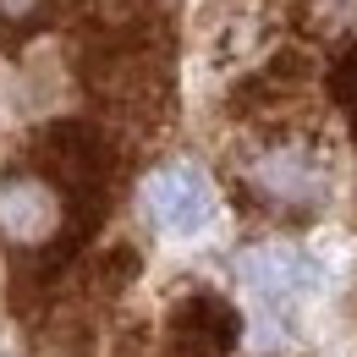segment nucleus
Wrapping results in <instances>:
<instances>
[{
  "mask_svg": "<svg viewBox=\"0 0 357 357\" xmlns=\"http://www.w3.org/2000/svg\"><path fill=\"white\" fill-rule=\"evenodd\" d=\"M83 83L99 105L132 121H165L171 116V55L143 28H116L83 55Z\"/></svg>",
  "mask_w": 357,
  "mask_h": 357,
  "instance_id": "f03ea898",
  "label": "nucleus"
},
{
  "mask_svg": "<svg viewBox=\"0 0 357 357\" xmlns=\"http://www.w3.org/2000/svg\"><path fill=\"white\" fill-rule=\"evenodd\" d=\"M61 6L66 0H0V45L6 50L28 45L33 33H45L50 22L61 17Z\"/></svg>",
  "mask_w": 357,
  "mask_h": 357,
  "instance_id": "6e6552de",
  "label": "nucleus"
},
{
  "mask_svg": "<svg viewBox=\"0 0 357 357\" xmlns=\"http://www.w3.org/2000/svg\"><path fill=\"white\" fill-rule=\"evenodd\" d=\"M236 269H242V280H248L259 297H308L313 286L324 280L319 264H313L303 248H291V242L253 248V253H242V259H236Z\"/></svg>",
  "mask_w": 357,
  "mask_h": 357,
  "instance_id": "423d86ee",
  "label": "nucleus"
},
{
  "mask_svg": "<svg viewBox=\"0 0 357 357\" xmlns=\"http://www.w3.org/2000/svg\"><path fill=\"white\" fill-rule=\"evenodd\" d=\"M0 231L22 248H45L61 231V198L45 176L22 171V176L0 181Z\"/></svg>",
  "mask_w": 357,
  "mask_h": 357,
  "instance_id": "39448f33",
  "label": "nucleus"
},
{
  "mask_svg": "<svg viewBox=\"0 0 357 357\" xmlns=\"http://www.w3.org/2000/svg\"><path fill=\"white\" fill-rule=\"evenodd\" d=\"M335 171L324 160V149L308 137H264L259 149H248L236 160V192L242 204H253L259 215L275 220H313L330 204Z\"/></svg>",
  "mask_w": 357,
  "mask_h": 357,
  "instance_id": "f257e3e1",
  "label": "nucleus"
},
{
  "mask_svg": "<svg viewBox=\"0 0 357 357\" xmlns=\"http://www.w3.org/2000/svg\"><path fill=\"white\" fill-rule=\"evenodd\" d=\"M137 269H143V253L127 248V242H116V248H99L83 269V286H89L99 303H110V297H121L127 286L137 280Z\"/></svg>",
  "mask_w": 357,
  "mask_h": 357,
  "instance_id": "0eeeda50",
  "label": "nucleus"
},
{
  "mask_svg": "<svg viewBox=\"0 0 357 357\" xmlns=\"http://www.w3.org/2000/svg\"><path fill=\"white\" fill-rule=\"evenodd\" d=\"M330 99H335V110L347 116V132L357 143V39L341 55H335V66H330Z\"/></svg>",
  "mask_w": 357,
  "mask_h": 357,
  "instance_id": "1a4fd4ad",
  "label": "nucleus"
},
{
  "mask_svg": "<svg viewBox=\"0 0 357 357\" xmlns=\"http://www.w3.org/2000/svg\"><path fill=\"white\" fill-rule=\"evenodd\" d=\"M242 341V313L220 291H187L171 303L154 357H231Z\"/></svg>",
  "mask_w": 357,
  "mask_h": 357,
  "instance_id": "7ed1b4c3",
  "label": "nucleus"
},
{
  "mask_svg": "<svg viewBox=\"0 0 357 357\" xmlns=\"http://www.w3.org/2000/svg\"><path fill=\"white\" fill-rule=\"evenodd\" d=\"M143 198H149L154 225H160V231H176V236L204 231V225H209V215H215L209 181L198 176L192 165H160L154 176L143 181Z\"/></svg>",
  "mask_w": 357,
  "mask_h": 357,
  "instance_id": "20e7f679",
  "label": "nucleus"
}]
</instances>
